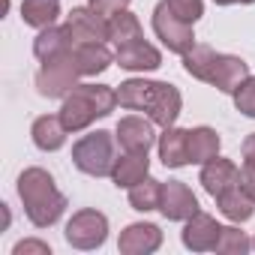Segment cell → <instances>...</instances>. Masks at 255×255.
<instances>
[{"label": "cell", "instance_id": "cell-1", "mask_svg": "<svg viewBox=\"0 0 255 255\" xmlns=\"http://www.w3.org/2000/svg\"><path fill=\"white\" fill-rule=\"evenodd\" d=\"M117 105L132 108V111H147L153 123L159 126H174L180 114V90L168 81H144V78H129L117 90Z\"/></svg>", "mask_w": 255, "mask_h": 255}, {"label": "cell", "instance_id": "cell-2", "mask_svg": "<svg viewBox=\"0 0 255 255\" xmlns=\"http://www.w3.org/2000/svg\"><path fill=\"white\" fill-rule=\"evenodd\" d=\"M183 69L192 78L207 81V84H213L222 93H234L243 84V78H249V66L240 57L219 54L210 45H192L183 54Z\"/></svg>", "mask_w": 255, "mask_h": 255}, {"label": "cell", "instance_id": "cell-3", "mask_svg": "<svg viewBox=\"0 0 255 255\" xmlns=\"http://www.w3.org/2000/svg\"><path fill=\"white\" fill-rule=\"evenodd\" d=\"M18 198L27 210V219L36 228H48L66 210V195L54 186V177L45 168H27L18 177Z\"/></svg>", "mask_w": 255, "mask_h": 255}, {"label": "cell", "instance_id": "cell-4", "mask_svg": "<svg viewBox=\"0 0 255 255\" xmlns=\"http://www.w3.org/2000/svg\"><path fill=\"white\" fill-rule=\"evenodd\" d=\"M117 105V90L105 87V84H75L60 105V120L69 132H81L96 120L111 114Z\"/></svg>", "mask_w": 255, "mask_h": 255}, {"label": "cell", "instance_id": "cell-5", "mask_svg": "<svg viewBox=\"0 0 255 255\" xmlns=\"http://www.w3.org/2000/svg\"><path fill=\"white\" fill-rule=\"evenodd\" d=\"M114 138L111 132H90L81 141H75L72 147V162L78 171L90 174V177H111L114 168Z\"/></svg>", "mask_w": 255, "mask_h": 255}, {"label": "cell", "instance_id": "cell-6", "mask_svg": "<svg viewBox=\"0 0 255 255\" xmlns=\"http://www.w3.org/2000/svg\"><path fill=\"white\" fill-rule=\"evenodd\" d=\"M81 75L78 69V60H75V48L54 57V60H45L39 75H36V90L48 99H57V96H66L72 87H75V78Z\"/></svg>", "mask_w": 255, "mask_h": 255}, {"label": "cell", "instance_id": "cell-7", "mask_svg": "<svg viewBox=\"0 0 255 255\" xmlns=\"http://www.w3.org/2000/svg\"><path fill=\"white\" fill-rule=\"evenodd\" d=\"M153 30H156V36L165 42V48L174 51V54H186V51L195 45L192 24L183 21V18L168 6V0H162V3L153 9Z\"/></svg>", "mask_w": 255, "mask_h": 255}, {"label": "cell", "instance_id": "cell-8", "mask_svg": "<svg viewBox=\"0 0 255 255\" xmlns=\"http://www.w3.org/2000/svg\"><path fill=\"white\" fill-rule=\"evenodd\" d=\"M108 237V219L99 210H78L66 222V240L75 249H96Z\"/></svg>", "mask_w": 255, "mask_h": 255}, {"label": "cell", "instance_id": "cell-9", "mask_svg": "<svg viewBox=\"0 0 255 255\" xmlns=\"http://www.w3.org/2000/svg\"><path fill=\"white\" fill-rule=\"evenodd\" d=\"M159 210H162V216H168L174 222H186L189 216L198 213V198L192 195V189L183 180H168V183H162Z\"/></svg>", "mask_w": 255, "mask_h": 255}, {"label": "cell", "instance_id": "cell-10", "mask_svg": "<svg viewBox=\"0 0 255 255\" xmlns=\"http://www.w3.org/2000/svg\"><path fill=\"white\" fill-rule=\"evenodd\" d=\"M117 141L123 150H132V153H147L156 144V132H153V120H144L138 114L129 117H120L117 123Z\"/></svg>", "mask_w": 255, "mask_h": 255}, {"label": "cell", "instance_id": "cell-11", "mask_svg": "<svg viewBox=\"0 0 255 255\" xmlns=\"http://www.w3.org/2000/svg\"><path fill=\"white\" fill-rule=\"evenodd\" d=\"M114 60L123 66V69H132V72H144V69H156L162 66V54L141 39H129V42H123L114 48Z\"/></svg>", "mask_w": 255, "mask_h": 255}, {"label": "cell", "instance_id": "cell-12", "mask_svg": "<svg viewBox=\"0 0 255 255\" xmlns=\"http://www.w3.org/2000/svg\"><path fill=\"white\" fill-rule=\"evenodd\" d=\"M66 27L75 39V45L81 42H105L108 39V18H102L99 12L87 9H72L66 18Z\"/></svg>", "mask_w": 255, "mask_h": 255}, {"label": "cell", "instance_id": "cell-13", "mask_svg": "<svg viewBox=\"0 0 255 255\" xmlns=\"http://www.w3.org/2000/svg\"><path fill=\"white\" fill-rule=\"evenodd\" d=\"M219 234H222V225H219L213 216L201 213V210H198L195 216H189V219H186V225H183V243H186L192 252L216 249Z\"/></svg>", "mask_w": 255, "mask_h": 255}, {"label": "cell", "instance_id": "cell-14", "mask_svg": "<svg viewBox=\"0 0 255 255\" xmlns=\"http://www.w3.org/2000/svg\"><path fill=\"white\" fill-rule=\"evenodd\" d=\"M159 243H162L159 225H153V222H135L126 231H120L117 249L126 252V255H147V252L159 249Z\"/></svg>", "mask_w": 255, "mask_h": 255}, {"label": "cell", "instance_id": "cell-15", "mask_svg": "<svg viewBox=\"0 0 255 255\" xmlns=\"http://www.w3.org/2000/svg\"><path fill=\"white\" fill-rule=\"evenodd\" d=\"M237 183H240V171H237L234 162L219 159V156L210 159V162H204V168H201V186L207 189V195L219 198L222 192H228Z\"/></svg>", "mask_w": 255, "mask_h": 255}, {"label": "cell", "instance_id": "cell-16", "mask_svg": "<svg viewBox=\"0 0 255 255\" xmlns=\"http://www.w3.org/2000/svg\"><path fill=\"white\" fill-rule=\"evenodd\" d=\"M147 168H150L147 153H132V150H126L123 156L114 159L111 180H114L117 189H132L135 183H141V180L147 177Z\"/></svg>", "mask_w": 255, "mask_h": 255}, {"label": "cell", "instance_id": "cell-17", "mask_svg": "<svg viewBox=\"0 0 255 255\" xmlns=\"http://www.w3.org/2000/svg\"><path fill=\"white\" fill-rule=\"evenodd\" d=\"M75 48V39H72V33H69V27L63 24V27H57V24H51V27H45V30H39V36H36V42H33V54L45 63V60H54V57H60V54H66V51H72Z\"/></svg>", "mask_w": 255, "mask_h": 255}, {"label": "cell", "instance_id": "cell-18", "mask_svg": "<svg viewBox=\"0 0 255 255\" xmlns=\"http://www.w3.org/2000/svg\"><path fill=\"white\" fill-rule=\"evenodd\" d=\"M159 159L165 162V168H183V165H189V129L168 126L165 135L159 138Z\"/></svg>", "mask_w": 255, "mask_h": 255}, {"label": "cell", "instance_id": "cell-19", "mask_svg": "<svg viewBox=\"0 0 255 255\" xmlns=\"http://www.w3.org/2000/svg\"><path fill=\"white\" fill-rule=\"evenodd\" d=\"M66 132H69V129L63 126L60 114H57V117H54V114H42V117H36V120H33V129H30L33 144H36L39 150H45V153L60 150L63 141H66Z\"/></svg>", "mask_w": 255, "mask_h": 255}, {"label": "cell", "instance_id": "cell-20", "mask_svg": "<svg viewBox=\"0 0 255 255\" xmlns=\"http://www.w3.org/2000/svg\"><path fill=\"white\" fill-rule=\"evenodd\" d=\"M216 207H219L222 216L231 219V222H246V219L255 213V201L249 198V192H246L240 183L231 186L228 192H222V195L216 198Z\"/></svg>", "mask_w": 255, "mask_h": 255}, {"label": "cell", "instance_id": "cell-21", "mask_svg": "<svg viewBox=\"0 0 255 255\" xmlns=\"http://www.w3.org/2000/svg\"><path fill=\"white\" fill-rule=\"evenodd\" d=\"M75 60H78L81 75H99L111 66L114 54L105 48V42H81L75 45Z\"/></svg>", "mask_w": 255, "mask_h": 255}, {"label": "cell", "instance_id": "cell-22", "mask_svg": "<svg viewBox=\"0 0 255 255\" xmlns=\"http://www.w3.org/2000/svg\"><path fill=\"white\" fill-rule=\"evenodd\" d=\"M219 156V135L210 129V126H198V129H189V162H210Z\"/></svg>", "mask_w": 255, "mask_h": 255}, {"label": "cell", "instance_id": "cell-23", "mask_svg": "<svg viewBox=\"0 0 255 255\" xmlns=\"http://www.w3.org/2000/svg\"><path fill=\"white\" fill-rule=\"evenodd\" d=\"M60 15V3L57 0H24L21 3V18L24 24L36 27V30H45L57 21Z\"/></svg>", "mask_w": 255, "mask_h": 255}, {"label": "cell", "instance_id": "cell-24", "mask_svg": "<svg viewBox=\"0 0 255 255\" xmlns=\"http://www.w3.org/2000/svg\"><path fill=\"white\" fill-rule=\"evenodd\" d=\"M141 21L132 15V12H117L114 18H108V39L114 45H123V42H129V39H141Z\"/></svg>", "mask_w": 255, "mask_h": 255}, {"label": "cell", "instance_id": "cell-25", "mask_svg": "<svg viewBox=\"0 0 255 255\" xmlns=\"http://www.w3.org/2000/svg\"><path fill=\"white\" fill-rule=\"evenodd\" d=\"M159 195H162V183L153 177H144L141 183H135L129 189V204L135 210H159Z\"/></svg>", "mask_w": 255, "mask_h": 255}, {"label": "cell", "instance_id": "cell-26", "mask_svg": "<svg viewBox=\"0 0 255 255\" xmlns=\"http://www.w3.org/2000/svg\"><path fill=\"white\" fill-rule=\"evenodd\" d=\"M252 243H249V237L243 234V231H237V228H222V234H219V243H216V252H246Z\"/></svg>", "mask_w": 255, "mask_h": 255}, {"label": "cell", "instance_id": "cell-27", "mask_svg": "<svg viewBox=\"0 0 255 255\" xmlns=\"http://www.w3.org/2000/svg\"><path fill=\"white\" fill-rule=\"evenodd\" d=\"M231 96H234L237 111H243L246 117H255V78H252V75L243 78V84H240Z\"/></svg>", "mask_w": 255, "mask_h": 255}, {"label": "cell", "instance_id": "cell-28", "mask_svg": "<svg viewBox=\"0 0 255 255\" xmlns=\"http://www.w3.org/2000/svg\"><path fill=\"white\" fill-rule=\"evenodd\" d=\"M168 6H171L183 21H189V24H195V21L201 18V12H204V3H201V0H168Z\"/></svg>", "mask_w": 255, "mask_h": 255}, {"label": "cell", "instance_id": "cell-29", "mask_svg": "<svg viewBox=\"0 0 255 255\" xmlns=\"http://www.w3.org/2000/svg\"><path fill=\"white\" fill-rule=\"evenodd\" d=\"M129 6V0H90V9L99 12L102 18H114L117 12H123Z\"/></svg>", "mask_w": 255, "mask_h": 255}, {"label": "cell", "instance_id": "cell-30", "mask_svg": "<svg viewBox=\"0 0 255 255\" xmlns=\"http://www.w3.org/2000/svg\"><path fill=\"white\" fill-rule=\"evenodd\" d=\"M240 186L249 192V198L255 201V165H243L240 168Z\"/></svg>", "mask_w": 255, "mask_h": 255}, {"label": "cell", "instance_id": "cell-31", "mask_svg": "<svg viewBox=\"0 0 255 255\" xmlns=\"http://www.w3.org/2000/svg\"><path fill=\"white\" fill-rule=\"evenodd\" d=\"M24 252H42V255H48L51 249H48L45 243H39V240H21V243L15 246V255H24Z\"/></svg>", "mask_w": 255, "mask_h": 255}, {"label": "cell", "instance_id": "cell-32", "mask_svg": "<svg viewBox=\"0 0 255 255\" xmlns=\"http://www.w3.org/2000/svg\"><path fill=\"white\" fill-rule=\"evenodd\" d=\"M240 156H243V165H255V132L246 135V141L240 147Z\"/></svg>", "mask_w": 255, "mask_h": 255}, {"label": "cell", "instance_id": "cell-33", "mask_svg": "<svg viewBox=\"0 0 255 255\" xmlns=\"http://www.w3.org/2000/svg\"><path fill=\"white\" fill-rule=\"evenodd\" d=\"M219 6H234V3H255V0H213Z\"/></svg>", "mask_w": 255, "mask_h": 255}, {"label": "cell", "instance_id": "cell-34", "mask_svg": "<svg viewBox=\"0 0 255 255\" xmlns=\"http://www.w3.org/2000/svg\"><path fill=\"white\" fill-rule=\"evenodd\" d=\"M252 246H255V240H252Z\"/></svg>", "mask_w": 255, "mask_h": 255}]
</instances>
